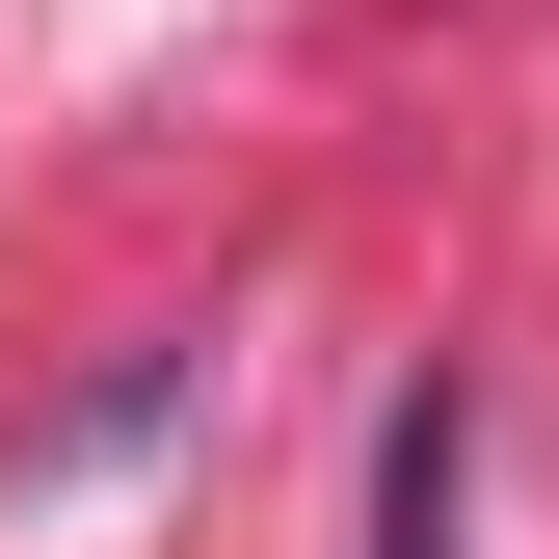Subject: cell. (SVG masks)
<instances>
[{
	"label": "cell",
	"instance_id": "6da1fadb",
	"mask_svg": "<svg viewBox=\"0 0 559 559\" xmlns=\"http://www.w3.org/2000/svg\"><path fill=\"white\" fill-rule=\"evenodd\" d=\"M373 559H453V400H400V453H373Z\"/></svg>",
	"mask_w": 559,
	"mask_h": 559
}]
</instances>
